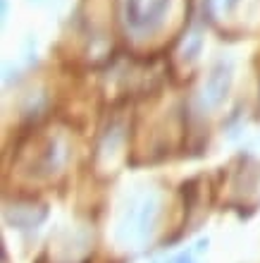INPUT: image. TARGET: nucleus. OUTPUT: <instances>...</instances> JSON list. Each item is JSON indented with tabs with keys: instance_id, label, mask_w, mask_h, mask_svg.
Here are the masks:
<instances>
[{
	"instance_id": "f257e3e1",
	"label": "nucleus",
	"mask_w": 260,
	"mask_h": 263,
	"mask_svg": "<svg viewBox=\"0 0 260 263\" xmlns=\"http://www.w3.org/2000/svg\"><path fill=\"white\" fill-rule=\"evenodd\" d=\"M157 194L146 192V194L131 196L127 208L122 211V218L117 222V239L127 247L144 244L155 230L157 220Z\"/></svg>"
},
{
	"instance_id": "f03ea898",
	"label": "nucleus",
	"mask_w": 260,
	"mask_h": 263,
	"mask_svg": "<svg viewBox=\"0 0 260 263\" xmlns=\"http://www.w3.org/2000/svg\"><path fill=\"white\" fill-rule=\"evenodd\" d=\"M170 0H122V20L131 34L146 36L163 27Z\"/></svg>"
},
{
	"instance_id": "7ed1b4c3",
	"label": "nucleus",
	"mask_w": 260,
	"mask_h": 263,
	"mask_svg": "<svg viewBox=\"0 0 260 263\" xmlns=\"http://www.w3.org/2000/svg\"><path fill=\"white\" fill-rule=\"evenodd\" d=\"M229 86H232V65L229 63H217L210 69V74L206 79V86H203V101H206L210 108L219 105L229 93Z\"/></svg>"
},
{
	"instance_id": "20e7f679",
	"label": "nucleus",
	"mask_w": 260,
	"mask_h": 263,
	"mask_svg": "<svg viewBox=\"0 0 260 263\" xmlns=\"http://www.w3.org/2000/svg\"><path fill=\"white\" fill-rule=\"evenodd\" d=\"M208 3H210V10L215 14H227L239 5V0H208Z\"/></svg>"
}]
</instances>
